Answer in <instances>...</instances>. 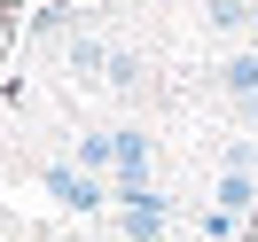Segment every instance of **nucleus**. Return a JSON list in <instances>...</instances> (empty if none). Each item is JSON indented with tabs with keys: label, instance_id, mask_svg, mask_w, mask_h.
I'll return each instance as SVG.
<instances>
[{
	"label": "nucleus",
	"instance_id": "obj_2",
	"mask_svg": "<svg viewBox=\"0 0 258 242\" xmlns=\"http://www.w3.org/2000/svg\"><path fill=\"white\" fill-rule=\"evenodd\" d=\"M47 188L63 195V203H79V211H94V203H102V188H94V180H79V172H47Z\"/></svg>",
	"mask_w": 258,
	"mask_h": 242
},
{
	"label": "nucleus",
	"instance_id": "obj_1",
	"mask_svg": "<svg viewBox=\"0 0 258 242\" xmlns=\"http://www.w3.org/2000/svg\"><path fill=\"white\" fill-rule=\"evenodd\" d=\"M125 234H133V242H157V234H164V203H157L149 188H125Z\"/></svg>",
	"mask_w": 258,
	"mask_h": 242
},
{
	"label": "nucleus",
	"instance_id": "obj_3",
	"mask_svg": "<svg viewBox=\"0 0 258 242\" xmlns=\"http://www.w3.org/2000/svg\"><path fill=\"white\" fill-rule=\"evenodd\" d=\"M110 141H117V172H141V164H149V133H110Z\"/></svg>",
	"mask_w": 258,
	"mask_h": 242
},
{
	"label": "nucleus",
	"instance_id": "obj_4",
	"mask_svg": "<svg viewBox=\"0 0 258 242\" xmlns=\"http://www.w3.org/2000/svg\"><path fill=\"white\" fill-rule=\"evenodd\" d=\"M219 203H227V211H242V203H250V180H242V172H235V180H219Z\"/></svg>",
	"mask_w": 258,
	"mask_h": 242
}]
</instances>
